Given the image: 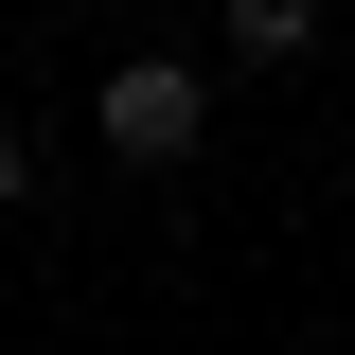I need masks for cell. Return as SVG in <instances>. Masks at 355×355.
<instances>
[{"label":"cell","mask_w":355,"mask_h":355,"mask_svg":"<svg viewBox=\"0 0 355 355\" xmlns=\"http://www.w3.org/2000/svg\"><path fill=\"white\" fill-rule=\"evenodd\" d=\"M214 36H231V71H302L338 36V0H214Z\"/></svg>","instance_id":"7a4b0ae2"},{"label":"cell","mask_w":355,"mask_h":355,"mask_svg":"<svg viewBox=\"0 0 355 355\" xmlns=\"http://www.w3.org/2000/svg\"><path fill=\"white\" fill-rule=\"evenodd\" d=\"M196 142H214V71H196V53H107V160L178 178Z\"/></svg>","instance_id":"6da1fadb"},{"label":"cell","mask_w":355,"mask_h":355,"mask_svg":"<svg viewBox=\"0 0 355 355\" xmlns=\"http://www.w3.org/2000/svg\"><path fill=\"white\" fill-rule=\"evenodd\" d=\"M0 214H36V125L0 107Z\"/></svg>","instance_id":"3957f363"}]
</instances>
